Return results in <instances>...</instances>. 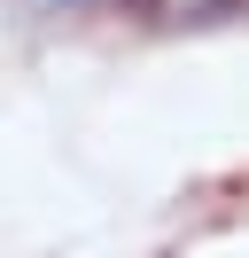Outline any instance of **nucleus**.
<instances>
[{
    "label": "nucleus",
    "mask_w": 249,
    "mask_h": 258,
    "mask_svg": "<svg viewBox=\"0 0 249 258\" xmlns=\"http://www.w3.org/2000/svg\"><path fill=\"white\" fill-rule=\"evenodd\" d=\"M233 8H241V0H148V16L171 24V32H187V24H195V32L202 24H226Z\"/></svg>",
    "instance_id": "nucleus-1"
}]
</instances>
